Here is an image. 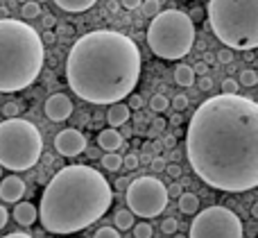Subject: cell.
Segmentation results:
<instances>
[{
	"label": "cell",
	"instance_id": "obj_31",
	"mask_svg": "<svg viewBox=\"0 0 258 238\" xmlns=\"http://www.w3.org/2000/svg\"><path fill=\"white\" fill-rule=\"evenodd\" d=\"M238 80H233V77H227V80L222 82V93H229V95H233V93H238Z\"/></svg>",
	"mask_w": 258,
	"mask_h": 238
},
{
	"label": "cell",
	"instance_id": "obj_23",
	"mask_svg": "<svg viewBox=\"0 0 258 238\" xmlns=\"http://www.w3.org/2000/svg\"><path fill=\"white\" fill-rule=\"evenodd\" d=\"M134 238H152L154 229H152L150 222H134Z\"/></svg>",
	"mask_w": 258,
	"mask_h": 238
},
{
	"label": "cell",
	"instance_id": "obj_27",
	"mask_svg": "<svg viewBox=\"0 0 258 238\" xmlns=\"http://www.w3.org/2000/svg\"><path fill=\"white\" fill-rule=\"evenodd\" d=\"M170 107L174 109L177 113H181V111H186L188 109V98L183 93H179V95H174L172 100H170Z\"/></svg>",
	"mask_w": 258,
	"mask_h": 238
},
{
	"label": "cell",
	"instance_id": "obj_44",
	"mask_svg": "<svg viewBox=\"0 0 258 238\" xmlns=\"http://www.w3.org/2000/svg\"><path fill=\"white\" fill-rule=\"evenodd\" d=\"M127 184H129L127 177H120V180L116 182V189H118V191H125V189H127Z\"/></svg>",
	"mask_w": 258,
	"mask_h": 238
},
{
	"label": "cell",
	"instance_id": "obj_28",
	"mask_svg": "<svg viewBox=\"0 0 258 238\" xmlns=\"http://www.w3.org/2000/svg\"><path fill=\"white\" fill-rule=\"evenodd\" d=\"M141 5H143V12H145L147 16H156V14L161 12L159 0H145V3H141Z\"/></svg>",
	"mask_w": 258,
	"mask_h": 238
},
{
	"label": "cell",
	"instance_id": "obj_37",
	"mask_svg": "<svg viewBox=\"0 0 258 238\" xmlns=\"http://www.w3.org/2000/svg\"><path fill=\"white\" fill-rule=\"evenodd\" d=\"M197 86H200L202 91H211V89H213V80H211L209 75H202L200 82H197Z\"/></svg>",
	"mask_w": 258,
	"mask_h": 238
},
{
	"label": "cell",
	"instance_id": "obj_25",
	"mask_svg": "<svg viewBox=\"0 0 258 238\" xmlns=\"http://www.w3.org/2000/svg\"><path fill=\"white\" fill-rule=\"evenodd\" d=\"M165 125H168V121H163V118H161V116H156L154 121H152V127H150V130H147V136H150V139H154V136H159L161 132L165 130Z\"/></svg>",
	"mask_w": 258,
	"mask_h": 238
},
{
	"label": "cell",
	"instance_id": "obj_47",
	"mask_svg": "<svg viewBox=\"0 0 258 238\" xmlns=\"http://www.w3.org/2000/svg\"><path fill=\"white\" fill-rule=\"evenodd\" d=\"M107 7H109V12H113V14L118 12V3H116V0H109V5H107Z\"/></svg>",
	"mask_w": 258,
	"mask_h": 238
},
{
	"label": "cell",
	"instance_id": "obj_40",
	"mask_svg": "<svg viewBox=\"0 0 258 238\" xmlns=\"http://www.w3.org/2000/svg\"><path fill=\"white\" fill-rule=\"evenodd\" d=\"M165 170H168L170 177H181V166H177V163H172V166H165Z\"/></svg>",
	"mask_w": 258,
	"mask_h": 238
},
{
	"label": "cell",
	"instance_id": "obj_50",
	"mask_svg": "<svg viewBox=\"0 0 258 238\" xmlns=\"http://www.w3.org/2000/svg\"><path fill=\"white\" fill-rule=\"evenodd\" d=\"M120 134H122V139H125V136H129V134H132V127H125V130H122Z\"/></svg>",
	"mask_w": 258,
	"mask_h": 238
},
{
	"label": "cell",
	"instance_id": "obj_5",
	"mask_svg": "<svg viewBox=\"0 0 258 238\" xmlns=\"http://www.w3.org/2000/svg\"><path fill=\"white\" fill-rule=\"evenodd\" d=\"M209 21L224 48L258 45V0H209Z\"/></svg>",
	"mask_w": 258,
	"mask_h": 238
},
{
	"label": "cell",
	"instance_id": "obj_3",
	"mask_svg": "<svg viewBox=\"0 0 258 238\" xmlns=\"http://www.w3.org/2000/svg\"><path fill=\"white\" fill-rule=\"evenodd\" d=\"M111 186L91 166H66L48 182L36 218L50 234H75L104 216L111 207Z\"/></svg>",
	"mask_w": 258,
	"mask_h": 238
},
{
	"label": "cell",
	"instance_id": "obj_34",
	"mask_svg": "<svg viewBox=\"0 0 258 238\" xmlns=\"http://www.w3.org/2000/svg\"><path fill=\"white\" fill-rule=\"evenodd\" d=\"M150 166H152V170H154V172H163L168 163H165V159H163V157H152Z\"/></svg>",
	"mask_w": 258,
	"mask_h": 238
},
{
	"label": "cell",
	"instance_id": "obj_4",
	"mask_svg": "<svg viewBox=\"0 0 258 238\" xmlns=\"http://www.w3.org/2000/svg\"><path fill=\"white\" fill-rule=\"evenodd\" d=\"M43 62L39 32L18 18H0V93L32 86L41 75Z\"/></svg>",
	"mask_w": 258,
	"mask_h": 238
},
{
	"label": "cell",
	"instance_id": "obj_19",
	"mask_svg": "<svg viewBox=\"0 0 258 238\" xmlns=\"http://www.w3.org/2000/svg\"><path fill=\"white\" fill-rule=\"evenodd\" d=\"M113 225L118 231H127L134 227V213L129 209H118L116 216H113Z\"/></svg>",
	"mask_w": 258,
	"mask_h": 238
},
{
	"label": "cell",
	"instance_id": "obj_15",
	"mask_svg": "<svg viewBox=\"0 0 258 238\" xmlns=\"http://www.w3.org/2000/svg\"><path fill=\"white\" fill-rule=\"evenodd\" d=\"M14 220L21 227L34 225V222L39 220V218H36V207L32 202H16V207H14Z\"/></svg>",
	"mask_w": 258,
	"mask_h": 238
},
{
	"label": "cell",
	"instance_id": "obj_9",
	"mask_svg": "<svg viewBox=\"0 0 258 238\" xmlns=\"http://www.w3.org/2000/svg\"><path fill=\"white\" fill-rule=\"evenodd\" d=\"M188 238H245V225L227 207H209L195 213Z\"/></svg>",
	"mask_w": 258,
	"mask_h": 238
},
{
	"label": "cell",
	"instance_id": "obj_30",
	"mask_svg": "<svg viewBox=\"0 0 258 238\" xmlns=\"http://www.w3.org/2000/svg\"><path fill=\"white\" fill-rule=\"evenodd\" d=\"M177 227H179V222L174 220V218H165V220L161 222V231H163V234H177Z\"/></svg>",
	"mask_w": 258,
	"mask_h": 238
},
{
	"label": "cell",
	"instance_id": "obj_52",
	"mask_svg": "<svg viewBox=\"0 0 258 238\" xmlns=\"http://www.w3.org/2000/svg\"><path fill=\"white\" fill-rule=\"evenodd\" d=\"M0 177H3V166H0Z\"/></svg>",
	"mask_w": 258,
	"mask_h": 238
},
{
	"label": "cell",
	"instance_id": "obj_36",
	"mask_svg": "<svg viewBox=\"0 0 258 238\" xmlns=\"http://www.w3.org/2000/svg\"><path fill=\"white\" fill-rule=\"evenodd\" d=\"M165 191H168V198H179V195L183 193V189H181V184H179V182H174V184L165 186Z\"/></svg>",
	"mask_w": 258,
	"mask_h": 238
},
{
	"label": "cell",
	"instance_id": "obj_16",
	"mask_svg": "<svg viewBox=\"0 0 258 238\" xmlns=\"http://www.w3.org/2000/svg\"><path fill=\"white\" fill-rule=\"evenodd\" d=\"M95 3H98V0H54V5H57L59 9H63V12H71V14L86 12V9H91Z\"/></svg>",
	"mask_w": 258,
	"mask_h": 238
},
{
	"label": "cell",
	"instance_id": "obj_10",
	"mask_svg": "<svg viewBox=\"0 0 258 238\" xmlns=\"http://www.w3.org/2000/svg\"><path fill=\"white\" fill-rule=\"evenodd\" d=\"M54 150L59 154H63V157H77V154H82L86 150V136L82 132L73 130V127L61 130L54 136Z\"/></svg>",
	"mask_w": 258,
	"mask_h": 238
},
{
	"label": "cell",
	"instance_id": "obj_35",
	"mask_svg": "<svg viewBox=\"0 0 258 238\" xmlns=\"http://www.w3.org/2000/svg\"><path fill=\"white\" fill-rule=\"evenodd\" d=\"M5 111V116L7 118H16L18 116V102H7L5 107H0Z\"/></svg>",
	"mask_w": 258,
	"mask_h": 238
},
{
	"label": "cell",
	"instance_id": "obj_18",
	"mask_svg": "<svg viewBox=\"0 0 258 238\" xmlns=\"http://www.w3.org/2000/svg\"><path fill=\"white\" fill-rule=\"evenodd\" d=\"M174 82H177L179 86H192L195 84L192 66H188V64H179V66L174 68Z\"/></svg>",
	"mask_w": 258,
	"mask_h": 238
},
{
	"label": "cell",
	"instance_id": "obj_43",
	"mask_svg": "<svg viewBox=\"0 0 258 238\" xmlns=\"http://www.w3.org/2000/svg\"><path fill=\"white\" fill-rule=\"evenodd\" d=\"M141 3L143 0H122V7L125 9H136V7H141Z\"/></svg>",
	"mask_w": 258,
	"mask_h": 238
},
{
	"label": "cell",
	"instance_id": "obj_51",
	"mask_svg": "<svg viewBox=\"0 0 258 238\" xmlns=\"http://www.w3.org/2000/svg\"><path fill=\"white\" fill-rule=\"evenodd\" d=\"M251 216L258 218V204H254V207H251Z\"/></svg>",
	"mask_w": 258,
	"mask_h": 238
},
{
	"label": "cell",
	"instance_id": "obj_1",
	"mask_svg": "<svg viewBox=\"0 0 258 238\" xmlns=\"http://www.w3.org/2000/svg\"><path fill=\"white\" fill-rule=\"evenodd\" d=\"M190 168L206 186L245 193L258 186V104L220 93L195 109L186 130Z\"/></svg>",
	"mask_w": 258,
	"mask_h": 238
},
{
	"label": "cell",
	"instance_id": "obj_46",
	"mask_svg": "<svg viewBox=\"0 0 258 238\" xmlns=\"http://www.w3.org/2000/svg\"><path fill=\"white\" fill-rule=\"evenodd\" d=\"M5 238H32L30 234H23V231H14V234H7Z\"/></svg>",
	"mask_w": 258,
	"mask_h": 238
},
{
	"label": "cell",
	"instance_id": "obj_20",
	"mask_svg": "<svg viewBox=\"0 0 258 238\" xmlns=\"http://www.w3.org/2000/svg\"><path fill=\"white\" fill-rule=\"evenodd\" d=\"M102 166L107 168V170H111V172L120 170V168H122V157L118 152H107L102 157Z\"/></svg>",
	"mask_w": 258,
	"mask_h": 238
},
{
	"label": "cell",
	"instance_id": "obj_33",
	"mask_svg": "<svg viewBox=\"0 0 258 238\" xmlns=\"http://www.w3.org/2000/svg\"><path fill=\"white\" fill-rule=\"evenodd\" d=\"M218 62L220 64H231L233 62V50L231 48H222L218 52Z\"/></svg>",
	"mask_w": 258,
	"mask_h": 238
},
{
	"label": "cell",
	"instance_id": "obj_17",
	"mask_svg": "<svg viewBox=\"0 0 258 238\" xmlns=\"http://www.w3.org/2000/svg\"><path fill=\"white\" fill-rule=\"evenodd\" d=\"M177 200H179V211L186 213V216H195L200 211V198L195 193H181Z\"/></svg>",
	"mask_w": 258,
	"mask_h": 238
},
{
	"label": "cell",
	"instance_id": "obj_26",
	"mask_svg": "<svg viewBox=\"0 0 258 238\" xmlns=\"http://www.w3.org/2000/svg\"><path fill=\"white\" fill-rule=\"evenodd\" d=\"M122 166H125L129 172L136 170V168L141 166V159H138V152H127L125 157H122Z\"/></svg>",
	"mask_w": 258,
	"mask_h": 238
},
{
	"label": "cell",
	"instance_id": "obj_41",
	"mask_svg": "<svg viewBox=\"0 0 258 238\" xmlns=\"http://www.w3.org/2000/svg\"><path fill=\"white\" fill-rule=\"evenodd\" d=\"M7 220H9V211L3 207V204H0V229H3V227L7 225Z\"/></svg>",
	"mask_w": 258,
	"mask_h": 238
},
{
	"label": "cell",
	"instance_id": "obj_45",
	"mask_svg": "<svg viewBox=\"0 0 258 238\" xmlns=\"http://www.w3.org/2000/svg\"><path fill=\"white\" fill-rule=\"evenodd\" d=\"M202 16H204V12H202V9H192V16H190V21L195 23V21H200Z\"/></svg>",
	"mask_w": 258,
	"mask_h": 238
},
{
	"label": "cell",
	"instance_id": "obj_29",
	"mask_svg": "<svg viewBox=\"0 0 258 238\" xmlns=\"http://www.w3.org/2000/svg\"><path fill=\"white\" fill-rule=\"evenodd\" d=\"M93 238H120V231L116 227H100Z\"/></svg>",
	"mask_w": 258,
	"mask_h": 238
},
{
	"label": "cell",
	"instance_id": "obj_2",
	"mask_svg": "<svg viewBox=\"0 0 258 238\" xmlns=\"http://www.w3.org/2000/svg\"><path fill=\"white\" fill-rule=\"evenodd\" d=\"M141 77V50L127 34L95 30L73 43L66 59L71 91L91 104L125 100Z\"/></svg>",
	"mask_w": 258,
	"mask_h": 238
},
{
	"label": "cell",
	"instance_id": "obj_6",
	"mask_svg": "<svg viewBox=\"0 0 258 238\" xmlns=\"http://www.w3.org/2000/svg\"><path fill=\"white\" fill-rule=\"evenodd\" d=\"M195 43V23L181 9H165L152 16L147 45L161 59L177 62L186 57Z\"/></svg>",
	"mask_w": 258,
	"mask_h": 238
},
{
	"label": "cell",
	"instance_id": "obj_53",
	"mask_svg": "<svg viewBox=\"0 0 258 238\" xmlns=\"http://www.w3.org/2000/svg\"><path fill=\"white\" fill-rule=\"evenodd\" d=\"M0 107H3V104H0ZM0 113H3V109H0Z\"/></svg>",
	"mask_w": 258,
	"mask_h": 238
},
{
	"label": "cell",
	"instance_id": "obj_32",
	"mask_svg": "<svg viewBox=\"0 0 258 238\" xmlns=\"http://www.w3.org/2000/svg\"><path fill=\"white\" fill-rule=\"evenodd\" d=\"M127 98H129V104H127L129 109H141L143 104H145V100H143V98H141V95H138V93H134V91H132V93L127 95Z\"/></svg>",
	"mask_w": 258,
	"mask_h": 238
},
{
	"label": "cell",
	"instance_id": "obj_49",
	"mask_svg": "<svg viewBox=\"0 0 258 238\" xmlns=\"http://www.w3.org/2000/svg\"><path fill=\"white\" fill-rule=\"evenodd\" d=\"M43 39H45V41H52V39H54V34H52V32H45Z\"/></svg>",
	"mask_w": 258,
	"mask_h": 238
},
{
	"label": "cell",
	"instance_id": "obj_48",
	"mask_svg": "<svg viewBox=\"0 0 258 238\" xmlns=\"http://www.w3.org/2000/svg\"><path fill=\"white\" fill-rule=\"evenodd\" d=\"M172 125H181V116H179V113L172 116Z\"/></svg>",
	"mask_w": 258,
	"mask_h": 238
},
{
	"label": "cell",
	"instance_id": "obj_38",
	"mask_svg": "<svg viewBox=\"0 0 258 238\" xmlns=\"http://www.w3.org/2000/svg\"><path fill=\"white\" fill-rule=\"evenodd\" d=\"M192 73H195V75H206V73H209V64H206V62H197L195 66H192Z\"/></svg>",
	"mask_w": 258,
	"mask_h": 238
},
{
	"label": "cell",
	"instance_id": "obj_8",
	"mask_svg": "<svg viewBox=\"0 0 258 238\" xmlns=\"http://www.w3.org/2000/svg\"><path fill=\"white\" fill-rule=\"evenodd\" d=\"M168 191L159 177H136L125 189L127 209L138 218H156L168 207Z\"/></svg>",
	"mask_w": 258,
	"mask_h": 238
},
{
	"label": "cell",
	"instance_id": "obj_21",
	"mask_svg": "<svg viewBox=\"0 0 258 238\" xmlns=\"http://www.w3.org/2000/svg\"><path fill=\"white\" fill-rule=\"evenodd\" d=\"M168 107H170V100L165 98V95L156 93V95H152V98H150V109L154 113H163Z\"/></svg>",
	"mask_w": 258,
	"mask_h": 238
},
{
	"label": "cell",
	"instance_id": "obj_22",
	"mask_svg": "<svg viewBox=\"0 0 258 238\" xmlns=\"http://www.w3.org/2000/svg\"><path fill=\"white\" fill-rule=\"evenodd\" d=\"M21 14H23V18H25V21H32V18L41 16V5L34 3V0H30V3H23Z\"/></svg>",
	"mask_w": 258,
	"mask_h": 238
},
{
	"label": "cell",
	"instance_id": "obj_11",
	"mask_svg": "<svg viewBox=\"0 0 258 238\" xmlns=\"http://www.w3.org/2000/svg\"><path fill=\"white\" fill-rule=\"evenodd\" d=\"M73 113V102L68 95L63 93H52L48 100H45V116L54 123H63L68 121Z\"/></svg>",
	"mask_w": 258,
	"mask_h": 238
},
{
	"label": "cell",
	"instance_id": "obj_14",
	"mask_svg": "<svg viewBox=\"0 0 258 238\" xmlns=\"http://www.w3.org/2000/svg\"><path fill=\"white\" fill-rule=\"evenodd\" d=\"M129 116H132V109L127 107V104H122V100L120 102H113V104H109V111H107V123H109V127H122V125H127L129 123Z\"/></svg>",
	"mask_w": 258,
	"mask_h": 238
},
{
	"label": "cell",
	"instance_id": "obj_39",
	"mask_svg": "<svg viewBox=\"0 0 258 238\" xmlns=\"http://www.w3.org/2000/svg\"><path fill=\"white\" fill-rule=\"evenodd\" d=\"M159 141H161V145L168 150H172L174 145H177V139H174V136H163V139H159Z\"/></svg>",
	"mask_w": 258,
	"mask_h": 238
},
{
	"label": "cell",
	"instance_id": "obj_7",
	"mask_svg": "<svg viewBox=\"0 0 258 238\" xmlns=\"http://www.w3.org/2000/svg\"><path fill=\"white\" fill-rule=\"evenodd\" d=\"M43 152V139L34 123L7 118L0 123V166L12 172H23L36 166Z\"/></svg>",
	"mask_w": 258,
	"mask_h": 238
},
{
	"label": "cell",
	"instance_id": "obj_24",
	"mask_svg": "<svg viewBox=\"0 0 258 238\" xmlns=\"http://www.w3.org/2000/svg\"><path fill=\"white\" fill-rule=\"evenodd\" d=\"M240 86H256L258 84V73L254 68H245V71L240 73V82H238Z\"/></svg>",
	"mask_w": 258,
	"mask_h": 238
},
{
	"label": "cell",
	"instance_id": "obj_12",
	"mask_svg": "<svg viewBox=\"0 0 258 238\" xmlns=\"http://www.w3.org/2000/svg\"><path fill=\"white\" fill-rule=\"evenodd\" d=\"M25 195V182L18 175H9L0 182V200L3 202H21V198Z\"/></svg>",
	"mask_w": 258,
	"mask_h": 238
},
{
	"label": "cell",
	"instance_id": "obj_42",
	"mask_svg": "<svg viewBox=\"0 0 258 238\" xmlns=\"http://www.w3.org/2000/svg\"><path fill=\"white\" fill-rule=\"evenodd\" d=\"M43 25L50 30V27H54V25H57V18H54L52 14H45V16H43Z\"/></svg>",
	"mask_w": 258,
	"mask_h": 238
},
{
	"label": "cell",
	"instance_id": "obj_13",
	"mask_svg": "<svg viewBox=\"0 0 258 238\" xmlns=\"http://www.w3.org/2000/svg\"><path fill=\"white\" fill-rule=\"evenodd\" d=\"M122 143H125V139H122V134L116 127H107V130H102L98 134V145L104 152H118Z\"/></svg>",
	"mask_w": 258,
	"mask_h": 238
}]
</instances>
